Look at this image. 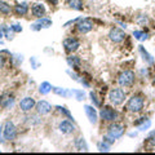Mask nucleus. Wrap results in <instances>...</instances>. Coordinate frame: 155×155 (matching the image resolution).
<instances>
[{
    "mask_svg": "<svg viewBox=\"0 0 155 155\" xmlns=\"http://www.w3.org/2000/svg\"><path fill=\"white\" fill-rule=\"evenodd\" d=\"M107 98L114 106H119L124 102L125 100V92L122 88H113L109 92Z\"/></svg>",
    "mask_w": 155,
    "mask_h": 155,
    "instance_id": "obj_1",
    "label": "nucleus"
},
{
    "mask_svg": "<svg viewBox=\"0 0 155 155\" xmlns=\"http://www.w3.org/2000/svg\"><path fill=\"white\" fill-rule=\"evenodd\" d=\"M136 80V75L132 70H125L118 78V83L120 87H124V88H128V87H132L134 84Z\"/></svg>",
    "mask_w": 155,
    "mask_h": 155,
    "instance_id": "obj_2",
    "label": "nucleus"
},
{
    "mask_svg": "<svg viewBox=\"0 0 155 155\" xmlns=\"http://www.w3.org/2000/svg\"><path fill=\"white\" fill-rule=\"evenodd\" d=\"M145 101L141 96H132L127 102V110L130 113H140L143 109Z\"/></svg>",
    "mask_w": 155,
    "mask_h": 155,
    "instance_id": "obj_3",
    "label": "nucleus"
},
{
    "mask_svg": "<svg viewBox=\"0 0 155 155\" xmlns=\"http://www.w3.org/2000/svg\"><path fill=\"white\" fill-rule=\"evenodd\" d=\"M100 116L102 118V120H105V122H115V120L118 119L119 114L115 109L110 107V106H104L100 111Z\"/></svg>",
    "mask_w": 155,
    "mask_h": 155,
    "instance_id": "obj_4",
    "label": "nucleus"
},
{
    "mask_svg": "<svg viewBox=\"0 0 155 155\" xmlns=\"http://www.w3.org/2000/svg\"><path fill=\"white\" fill-rule=\"evenodd\" d=\"M3 134L4 138L8 140V141H13L14 138L17 137V128L12 122H7L4 124V129H3Z\"/></svg>",
    "mask_w": 155,
    "mask_h": 155,
    "instance_id": "obj_5",
    "label": "nucleus"
},
{
    "mask_svg": "<svg viewBox=\"0 0 155 155\" xmlns=\"http://www.w3.org/2000/svg\"><path fill=\"white\" fill-rule=\"evenodd\" d=\"M76 27L81 34H88L93 30V22H92V19H89V18H80L79 21H78Z\"/></svg>",
    "mask_w": 155,
    "mask_h": 155,
    "instance_id": "obj_6",
    "label": "nucleus"
},
{
    "mask_svg": "<svg viewBox=\"0 0 155 155\" xmlns=\"http://www.w3.org/2000/svg\"><path fill=\"white\" fill-rule=\"evenodd\" d=\"M125 32L123 30H120L118 27H113L111 30L109 31V39L113 43H122L124 39H125Z\"/></svg>",
    "mask_w": 155,
    "mask_h": 155,
    "instance_id": "obj_7",
    "label": "nucleus"
},
{
    "mask_svg": "<svg viewBox=\"0 0 155 155\" xmlns=\"http://www.w3.org/2000/svg\"><path fill=\"white\" fill-rule=\"evenodd\" d=\"M123 133H124V127L122 124L114 123V124H111L110 127L107 128V136H110V137L114 138V140L122 137Z\"/></svg>",
    "mask_w": 155,
    "mask_h": 155,
    "instance_id": "obj_8",
    "label": "nucleus"
},
{
    "mask_svg": "<svg viewBox=\"0 0 155 155\" xmlns=\"http://www.w3.org/2000/svg\"><path fill=\"white\" fill-rule=\"evenodd\" d=\"M79 47H80V41L78 40L76 38H67L64 40V48L67 53L75 52Z\"/></svg>",
    "mask_w": 155,
    "mask_h": 155,
    "instance_id": "obj_9",
    "label": "nucleus"
},
{
    "mask_svg": "<svg viewBox=\"0 0 155 155\" xmlns=\"http://www.w3.org/2000/svg\"><path fill=\"white\" fill-rule=\"evenodd\" d=\"M35 100L32 98V97H25L23 100H21V102H19V109H21L23 113H28V111H31L32 109H35Z\"/></svg>",
    "mask_w": 155,
    "mask_h": 155,
    "instance_id": "obj_10",
    "label": "nucleus"
},
{
    "mask_svg": "<svg viewBox=\"0 0 155 155\" xmlns=\"http://www.w3.org/2000/svg\"><path fill=\"white\" fill-rule=\"evenodd\" d=\"M35 109H36V113H38V114H40V115H47V114L51 113L52 105H51L49 102H47V101L41 100V101H39V102H36Z\"/></svg>",
    "mask_w": 155,
    "mask_h": 155,
    "instance_id": "obj_11",
    "label": "nucleus"
},
{
    "mask_svg": "<svg viewBox=\"0 0 155 155\" xmlns=\"http://www.w3.org/2000/svg\"><path fill=\"white\" fill-rule=\"evenodd\" d=\"M51 26H52V21H51V19L43 17V18H39L38 22L32 23V25H31V30L39 31V30H41V28H48V27H51Z\"/></svg>",
    "mask_w": 155,
    "mask_h": 155,
    "instance_id": "obj_12",
    "label": "nucleus"
},
{
    "mask_svg": "<svg viewBox=\"0 0 155 155\" xmlns=\"http://www.w3.org/2000/svg\"><path fill=\"white\" fill-rule=\"evenodd\" d=\"M58 129L64 134H71L75 132V125L71 122H69V120H62V122L58 124Z\"/></svg>",
    "mask_w": 155,
    "mask_h": 155,
    "instance_id": "obj_13",
    "label": "nucleus"
},
{
    "mask_svg": "<svg viewBox=\"0 0 155 155\" xmlns=\"http://www.w3.org/2000/svg\"><path fill=\"white\" fill-rule=\"evenodd\" d=\"M31 13H32L34 17L43 18L45 16V13H47V9H45V7L43 5V4L35 3V4H32V7H31Z\"/></svg>",
    "mask_w": 155,
    "mask_h": 155,
    "instance_id": "obj_14",
    "label": "nucleus"
},
{
    "mask_svg": "<svg viewBox=\"0 0 155 155\" xmlns=\"http://www.w3.org/2000/svg\"><path fill=\"white\" fill-rule=\"evenodd\" d=\"M13 105H14V97L11 96V94H2L0 96V106L4 109H11L13 107Z\"/></svg>",
    "mask_w": 155,
    "mask_h": 155,
    "instance_id": "obj_15",
    "label": "nucleus"
},
{
    "mask_svg": "<svg viewBox=\"0 0 155 155\" xmlns=\"http://www.w3.org/2000/svg\"><path fill=\"white\" fill-rule=\"evenodd\" d=\"M84 110H85V114H87V116H88L89 122H91L92 124H96V123H97V119H98V114H97L96 109L93 107V106L85 105V106H84Z\"/></svg>",
    "mask_w": 155,
    "mask_h": 155,
    "instance_id": "obj_16",
    "label": "nucleus"
},
{
    "mask_svg": "<svg viewBox=\"0 0 155 155\" xmlns=\"http://www.w3.org/2000/svg\"><path fill=\"white\" fill-rule=\"evenodd\" d=\"M27 12H28L27 3H19V4H17V5H16V8H14V13H16L18 17L26 16Z\"/></svg>",
    "mask_w": 155,
    "mask_h": 155,
    "instance_id": "obj_17",
    "label": "nucleus"
},
{
    "mask_svg": "<svg viewBox=\"0 0 155 155\" xmlns=\"http://www.w3.org/2000/svg\"><path fill=\"white\" fill-rule=\"evenodd\" d=\"M75 147L79 150V151H88V146H87L84 137H78L75 140Z\"/></svg>",
    "mask_w": 155,
    "mask_h": 155,
    "instance_id": "obj_18",
    "label": "nucleus"
},
{
    "mask_svg": "<svg viewBox=\"0 0 155 155\" xmlns=\"http://www.w3.org/2000/svg\"><path fill=\"white\" fill-rule=\"evenodd\" d=\"M67 5L74 11H83V2L81 0H67Z\"/></svg>",
    "mask_w": 155,
    "mask_h": 155,
    "instance_id": "obj_19",
    "label": "nucleus"
},
{
    "mask_svg": "<svg viewBox=\"0 0 155 155\" xmlns=\"http://www.w3.org/2000/svg\"><path fill=\"white\" fill-rule=\"evenodd\" d=\"M0 13L4 14V16H9V14L12 13V7L9 5L8 3L0 0Z\"/></svg>",
    "mask_w": 155,
    "mask_h": 155,
    "instance_id": "obj_20",
    "label": "nucleus"
},
{
    "mask_svg": "<svg viewBox=\"0 0 155 155\" xmlns=\"http://www.w3.org/2000/svg\"><path fill=\"white\" fill-rule=\"evenodd\" d=\"M67 64L70 65V67L78 69L80 66V58L76 56H70V57H67Z\"/></svg>",
    "mask_w": 155,
    "mask_h": 155,
    "instance_id": "obj_21",
    "label": "nucleus"
},
{
    "mask_svg": "<svg viewBox=\"0 0 155 155\" xmlns=\"http://www.w3.org/2000/svg\"><path fill=\"white\" fill-rule=\"evenodd\" d=\"M52 89H53V87L48 83V81H43L40 84V87H39V92H40L41 94H48Z\"/></svg>",
    "mask_w": 155,
    "mask_h": 155,
    "instance_id": "obj_22",
    "label": "nucleus"
},
{
    "mask_svg": "<svg viewBox=\"0 0 155 155\" xmlns=\"http://www.w3.org/2000/svg\"><path fill=\"white\" fill-rule=\"evenodd\" d=\"M140 53H141V54H142V58H143V61H146L147 64H150V65H151L153 62H154V58H153L149 54V53H147V51L145 49V48H143L142 45H140Z\"/></svg>",
    "mask_w": 155,
    "mask_h": 155,
    "instance_id": "obj_23",
    "label": "nucleus"
},
{
    "mask_svg": "<svg viewBox=\"0 0 155 155\" xmlns=\"http://www.w3.org/2000/svg\"><path fill=\"white\" fill-rule=\"evenodd\" d=\"M141 123L142 124H137L140 130H146V129L150 128V125H151V122H150L149 119H146V118H141Z\"/></svg>",
    "mask_w": 155,
    "mask_h": 155,
    "instance_id": "obj_24",
    "label": "nucleus"
},
{
    "mask_svg": "<svg viewBox=\"0 0 155 155\" xmlns=\"http://www.w3.org/2000/svg\"><path fill=\"white\" fill-rule=\"evenodd\" d=\"M53 91H54V93L58 94V96H62V97H67L71 94V91H66L64 88H58V87H54L53 88Z\"/></svg>",
    "mask_w": 155,
    "mask_h": 155,
    "instance_id": "obj_25",
    "label": "nucleus"
},
{
    "mask_svg": "<svg viewBox=\"0 0 155 155\" xmlns=\"http://www.w3.org/2000/svg\"><path fill=\"white\" fill-rule=\"evenodd\" d=\"M3 30H4V36H5L7 39H11L13 38V30H12V27H8V26H5V25H3Z\"/></svg>",
    "mask_w": 155,
    "mask_h": 155,
    "instance_id": "obj_26",
    "label": "nucleus"
},
{
    "mask_svg": "<svg viewBox=\"0 0 155 155\" xmlns=\"http://www.w3.org/2000/svg\"><path fill=\"white\" fill-rule=\"evenodd\" d=\"M57 109H58V111H60L61 114H64L65 116H67V119H70V120H74V118L71 116V114H70V111L67 110L66 107H64V106H57Z\"/></svg>",
    "mask_w": 155,
    "mask_h": 155,
    "instance_id": "obj_27",
    "label": "nucleus"
},
{
    "mask_svg": "<svg viewBox=\"0 0 155 155\" xmlns=\"http://www.w3.org/2000/svg\"><path fill=\"white\" fill-rule=\"evenodd\" d=\"M71 94H75L78 101H83V100H84V97H85L84 92H83V91H79V89H74V91H71Z\"/></svg>",
    "mask_w": 155,
    "mask_h": 155,
    "instance_id": "obj_28",
    "label": "nucleus"
},
{
    "mask_svg": "<svg viewBox=\"0 0 155 155\" xmlns=\"http://www.w3.org/2000/svg\"><path fill=\"white\" fill-rule=\"evenodd\" d=\"M133 35L136 39H138V40H146L147 39V34L143 32V31H134Z\"/></svg>",
    "mask_w": 155,
    "mask_h": 155,
    "instance_id": "obj_29",
    "label": "nucleus"
},
{
    "mask_svg": "<svg viewBox=\"0 0 155 155\" xmlns=\"http://www.w3.org/2000/svg\"><path fill=\"white\" fill-rule=\"evenodd\" d=\"M109 149H110V145L107 142H105L104 140L98 143V150L100 151H109Z\"/></svg>",
    "mask_w": 155,
    "mask_h": 155,
    "instance_id": "obj_30",
    "label": "nucleus"
},
{
    "mask_svg": "<svg viewBox=\"0 0 155 155\" xmlns=\"http://www.w3.org/2000/svg\"><path fill=\"white\" fill-rule=\"evenodd\" d=\"M91 100H92V102H93L96 106H100V101H98V98H97V94L94 93V92H91Z\"/></svg>",
    "mask_w": 155,
    "mask_h": 155,
    "instance_id": "obj_31",
    "label": "nucleus"
},
{
    "mask_svg": "<svg viewBox=\"0 0 155 155\" xmlns=\"http://www.w3.org/2000/svg\"><path fill=\"white\" fill-rule=\"evenodd\" d=\"M147 140H149L150 145L155 147V132H151V133H150V136H149V138H147Z\"/></svg>",
    "mask_w": 155,
    "mask_h": 155,
    "instance_id": "obj_32",
    "label": "nucleus"
},
{
    "mask_svg": "<svg viewBox=\"0 0 155 155\" xmlns=\"http://www.w3.org/2000/svg\"><path fill=\"white\" fill-rule=\"evenodd\" d=\"M4 66H5V57L0 53V70H2Z\"/></svg>",
    "mask_w": 155,
    "mask_h": 155,
    "instance_id": "obj_33",
    "label": "nucleus"
},
{
    "mask_svg": "<svg viewBox=\"0 0 155 155\" xmlns=\"http://www.w3.org/2000/svg\"><path fill=\"white\" fill-rule=\"evenodd\" d=\"M12 27V30L14 31V32H21L22 31V27L19 26V25H13V26H11Z\"/></svg>",
    "mask_w": 155,
    "mask_h": 155,
    "instance_id": "obj_34",
    "label": "nucleus"
},
{
    "mask_svg": "<svg viewBox=\"0 0 155 155\" xmlns=\"http://www.w3.org/2000/svg\"><path fill=\"white\" fill-rule=\"evenodd\" d=\"M4 36V30H3V26L0 27V39H2Z\"/></svg>",
    "mask_w": 155,
    "mask_h": 155,
    "instance_id": "obj_35",
    "label": "nucleus"
},
{
    "mask_svg": "<svg viewBox=\"0 0 155 155\" xmlns=\"http://www.w3.org/2000/svg\"><path fill=\"white\" fill-rule=\"evenodd\" d=\"M49 3H52L53 5H57V0H49Z\"/></svg>",
    "mask_w": 155,
    "mask_h": 155,
    "instance_id": "obj_36",
    "label": "nucleus"
},
{
    "mask_svg": "<svg viewBox=\"0 0 155 155\" xmlns=\"http://www.w3.org/2000/svg\"><path fill=\"white\" fill-rule=\"evenodd\" d=\"M2 129V128H0ZM0 142H3V140H2V130H0Z\"/></svg>",
    "mask_w": 155,
    "mask_h": 155,
    "instance_id": "obj_37",
    "label": "nucleus"
},
{
    "mask_svg": "<svg viewBox=\"0 0 155 155\" xmlns=\"http://www.w3.org/2000/svg\"><path fill=\"white\" fill-rule=\"evenodd\" d=\"M153 84L155 85V75H154V79H153Z\"/></svg>",
    "mask_w": 155,
    "mask_h": 155,
    "instance_id": "obj_38",
    "label": "nucleus"
}]
</instances>
